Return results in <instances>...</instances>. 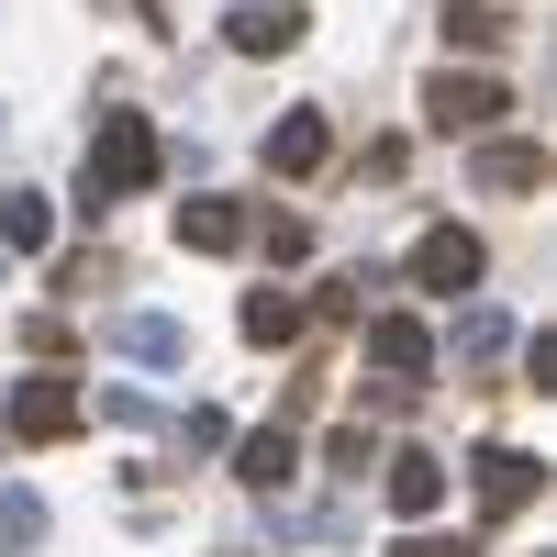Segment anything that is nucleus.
<instances>
[{
    "instance_id": "15",
    "label": "nucleus",
    "mask_w": 557,
    "mask_h": 557,
    "mask_svg": "<svg viewBox=\"0 0 557 557\" xmlns=\"http://www.w3.org/2000/svg\"><path fill=\"white\" fill-rule=\"evenodd\" d=\"M290 469H301V446H290V424H268V435H257V446L235 457V480H246V491H278Z\"/></svg>"
},
{
    "instance_id": "3",
    "label": "nucleus",
    "mask_w": 557,
    "mask_h": 557,
    "mask_svg": "<svg viewBox=\"0 0 557 557\" xmlns=\"http://www.w3.org/2000/svg\"><path fill=\"white\" fill-rule=\"evenodd\" d=\"M502 112H513V78H491V67H446V78H424V123H446V134H491Z\"/></svg>"
},
{
    "instance_id": "23",
    "label": "nucleus",
    "mask_w": 557,
    "mask_h": 557,
    "mask_svg": "<svg viewBox=\"0 0 557 557\" xmlns=\"http://www.w3.org/2000/svg\"><path fill=\"white\" fill-rule=\"evenodd\" d=\"M391 557H480V535H457V524H446V535H401Z\"/></svg>"
},
{
    "instance_id": "18",
    "label": "nucleus",
    "mask_w": 557,
    "mask_h": 557,
    "mask_svg": "<svg viewBox=\"0 0 557 557\" xmlns=\"http://www.w3.org/2000/svg\"><path fill=\"white\" fill-rule=\"evenodd\" d=\"M0 546H45V502L34 491H0Z\"/></svg>"
},
{
    "instance_id": "17",
    "label": "nucleus",
    "mask_w": 557,
    "mask_h": 557,
    "mask_svg": "<svg viewBox=\"0 0 557 557\" xmlns=\"http://www.w3.org/2000/svg\"><path fill=\"white\" fill-rule=\"evenodd\" d=\"M23 346H34V368H67V357H78V335H67V312H34V323H23Z\"/></svg>"
},
{
    "instance_id": "8",
    "label": "nucleus",
    "mask_w": 557,
    "mask_h": 557,
    "mask_svg": "<svg viewBox=\"0 0 557 557\" xmlns=\"http://www.w3.org/2000/svg\"><path fill=\"white\" fill-rule=\"evenodd\" d=\"M223 45H235V57H278V45H301V0H235Z\"/></svg>"
},
{
    "instance_id": "22",
    "label": "nucleus",
    "mask_w": 557,
    "mask_h": 557,
    "mask_svg": "<svg viewBox=\"0 0 557 557\" xmlns=\"http://www.w3.org/2000/svg\"><path fill=\"white\" fill-rule=\"evenodd\" d=\"M101 424H123V435H146L157 412H146V391H123V380H112V391H101Z\"/></svg>"
},
{
    "instance_id": "14",
    "label": "nucleus",
    "mask_w": 557,
    "mask_h": 557,
    "mask_svg": "<svg viewBox=\"0 0 557 557\" xmlns=\"http://www.w3.org/2000/svg\"><path fill=\"white\" fill-rule=\"evenodd\" d=\"M535 178H546V157L524 146V134H502V146H480V190H502V201H513V190H535Z\"/></svg>"
},
{
    "instance_id": "20",
    "label": "nucleus",
    "mask_w": 557,
    "mask_h": 557,
    "mask_svg": "<svg viewBox=\"0 0 557 557\" xmlns=\"http://www.w3.org/2000/svg\"><path fill=\"white\" fill-rule=\"evenodd\" d=\"M168 435H178V457H212V446H223V435H235V424H223V412L201 401V412H178V424H168Z\"/></svg>"
},
{
    "instance_id": "21",
    "label": "nucleus",
    "mask_w": 557,
    "mask_h": 557,
    "mask_svg": "<svg viewBox=\"0 0 557 557\" xmlns=\"http://www.w3.org/2000/svg\"><path fill=\"white\" fill-rule=\"evenodd\" d=\"M268 257H278V268L312 257V223H301V212H268Z\"/></svg>"
},
{
    "instance_id": "9",
    "label": "nucleus",
    "mask_w": 557,
    "mask_h": 557,
    "mask_svg": "<svg viewBox=\"0 0 557 557\" xmlns=\"http://www.w3.org/2000/svg\"><path fill=\"white\" fill-rule=\"evenodd\" d=\"M178 246H190V257H235L246 246V201H223V190L178 201Z\"/></svg>"
},
{
    "instance_id": "19",
    "label": "nucleus",
    "mask_w": 557,
    "mask_h": 557,
    "mask_svg": "<svg viewBox=\"0 0 557 557\" xmlns=\"http://www.w3.org/2000/svg\"><path fill=\"white\" fill-rule=\"evenodd\" d=\"M513 34V12H491V0H469V12H446V45H502Z\"/></svg>"
},
{
    "instance_id": "11",
    "label": "nucleus",
    "mask_w": 557,
    "mask_h": 557,
    "mask_svg": "<svg viewBox=\"0 0 557 557\" xmlns=\"http://www.w3.org/2000/svg\"><path fill=\"white\" fill-rule=\"evenodd\" d=\"M435 502H446V457H435V446H401V457H391V513L424 524Z\"/></svg>"
},
{
    "instance_id": "1",
    "label": "nucleus",
    "mask_w": 557,
    "mask_h": 557,
    "mask_svg": "<svg viewBox=\"0 0 557 557\" xmlns=\"http://www.w3.org/2000/svg\"><path fill=\"white\" fill-rule=\"evenodd\" d=\"M157 178V123L146 112H101L89 123V168H78V201L89 212H112V201H134Z\"/></svg>"
},
{
    "instance_id": "2",
    "label": "nucleus",
    "mask_w": 557,
    "mask_h": 557,
    "mask_svg": "<svg viewBox=\"0 0 557 557\" xmlns=\"http://www.w3.org/2000/svg\"><path fill=\"white\" fill-rule=\"evenodd\" d=\"M0 435H23V446H67V435H78V380H67V368H34V380H12V401H0Z\"/></svg>"
},
{
    "instance_id": "6",
    "label": "nucleus",
    "mask_w": 557,
    "mask_h": 557,
    "mask_svg": "<svg viewBox=\"0 0 557 557\" xmlns=\"http://www.w3.org/2000/svg\"><path fill=\"white\" fill-rule=\"evenodd\" d=\"M112 357L146 368V380H168V368H190V323H178V312H123L112 323Z\"/></svg>"
},
{
    "instance_id": "12",
    "label": "nucleus",
    "mask_w": 557,
    "mask_h": 557,
    "mask_svg": "<svg viewBox=\"0 0 557 557\" xmlns=\"http://www.w3.org/2000/svg\"><path fill=\"white\" fill-rule=\"evenodd\" d=\"M235 323H246V346H268V357H278V346L301 335V301H290V290H268V278H257V290L235 301Z\"/></svg>"
},
{
    "instance_id": "4",
    "label": "nucleus",
    "mask_w": 557,
    "mask_h": 557,
    "mask_svg": "<svg viewBox=\"0 0 557 557\" xmlns=\"http://www.w3.org/2000/svg\"><path fill=\"white\" fill-rule=\"evenodd\" d=\"M480 268H491V246L469 235V223H424V235H412V290L457 301V290H480Z\"/></svg>"
},
{
    "instance_id": "7",
    "label": "nucleus",
    "mask_w": 557,
    "mask_h": 557,
    "mask_svg": "<svg viewBox=\"0 0 557 557\" xmlns=\"http://www.w3.org/2000/svg\"><path fill=\"white\" fill-rule=\"evenodd\" d=\"M368 357H380V401H401V391L435 368V335H424L412 312H380V323H368Z\"/></svg>"
},
{
    "instance_id": "10",
    "label": "nucleus",
    "mask_w": 557,
    "mask_h": 557,
    "mask_svg": "<svg viewBox=\"0 0 557 557\" xmlns=\"http://www.w3.org/2000/svg\"><path fill=\"white\" fill-rule=\"evenodd\" d=\"M323 146H335V123H323L312 101L268 123V168H278V178H312V168H323Z\"/></svg>"
},
{
    "instance_id": "13",
    "label": "nucleus",
    "mask_w": 557,
    "mask_h": 557,
    "mask_svg": "<svg viewBox=\"0 0 557 557\" xmlns=\"http://www.w3.org/2000/svg\"><path fill=\"white\" fill-rule=\"evenodd\" d=\"M45 235H57V201H45V190H0V246L45 257Z\"/></svg>"
},
{
    "instance_id": "24",
    "label": "nucleus",
    "mask_w": 557,
    "mask_h": 557,
    "mask_svg": "<svg viewBox=\"0 0 557 557\" xmlns=\"http://www.w3.org/2000/svg\"><path fill=\"white\" fill-rule=\"evenodd\" d=\"M0 123H12V112H0Z\"/></svg>"
},
{
    "instance_id": "16",
    "label": "nucleus",
    "mask_w": 557,
    "mask_h": 557,
    "mask_svg": "<svg viewBox=\"0 0 557 557\" xmlns=\"http://www.w3.org/2000/svg\"><path fill=\"white\" fill-rule=\"evenodd\" d=\"M502 346H524V335H513L502 312H457V357H469V368H491Z\"/></svg>"
},
{
    "instance_id": "5",
    "label": "nucleus",
    "mask_w": 557,
    "mask_h": 557,
    "mask_svg": "<svg viewBox=\"0 0 557 557\" xmlns=\"http://www.w3.org/2000/svg\"><path fill=\"white\" fill-rule=\"evenodd\" d=\"M469 480H480V513L513 524L524 502L546 491V457H535V446H469Z\"/></svg>"
}]
</instances>
